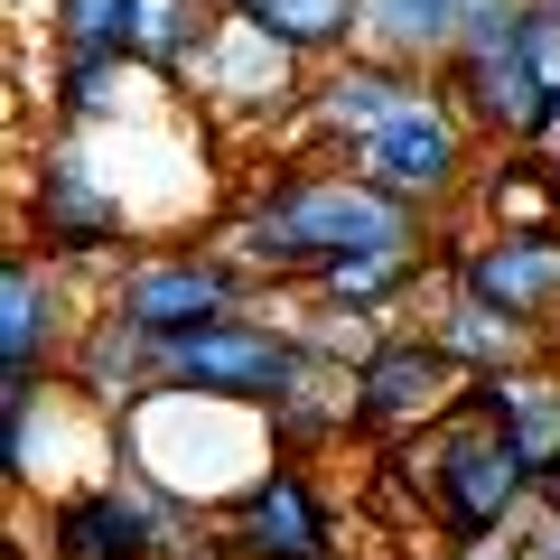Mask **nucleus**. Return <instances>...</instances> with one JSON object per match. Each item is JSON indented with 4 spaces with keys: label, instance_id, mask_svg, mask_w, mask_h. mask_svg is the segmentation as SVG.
I'll return each instance as SVG.
<instances>
[{
    "label": "nucleus",
    "instance_id": "obj_1",
    "mask_svg": "<svg viewBox=\"0 0 560 560\" xmlns=\"http://www.w3.org/2000/svg\"><path fill=\"white\" fill-rule=\"evenodd\" d=\"M420 234H430V215L401 206V197H383L355 160L346 168L300 160V168H280V178H261L253 197L224 215L215 253H234L253 280H318L327 261L393 253V243H420Z\"/></svg>",
    "mask_w": 560,
    "mask_h": 560
},
{
    "label": "nucleus",
    "instance_id": "obj_2",
    "mask_svg": "<svg viewBox=\"0 0 560 560\" xmlns=\"http://www.w3.org/2000/svg\"><path fill=\"white\" fill-rule=\"evenodd\" d=\"M541 495V467L523 458V440L504 430V420L486 411H448L440 430H430V467H420V504L440 514L448 541H486L504 514H523V504Z\"/></svg>",
    "mask_w": 560,
    "mask_h": 560
},
{
    "label": "nucleus",
    "instance_id": "obj_3",
    "mask_svg": "<svg viewBox=\"0 0 560 560\" xmlns=\"http://www.w3.org/2000/svg\"><path fill=\"white\" fill-rule=\"evenodd\" d=\"M20 243H38V253L66 261V271H84V261H121L140 243L131 206H121V187L103 178V160L84 150V131H57L38 150L28 197H20Z\"/></svg>",
    "mask_w": 560,
    "mask_h": 560
},
{
    "label": "nucleus",
    "instance_id": "obj_4",
    "mask_svg": "<svg viewBox=\"0 0 560 560\" xmlns=\"http://www.w3.org/2000/svg\"><path fill=\"white\" fill-rule=\"evenodd\" d=\"M243 300H253V271H243L234 253H140L113 271V290H103V308H113L121 327H140V337H187V327H215V318H243Z\"/></svg>",
    "mask_w": 560,
    "mask_h": 560
},
{
    "label": "nucleus",
    "instance_id": "obj_5",
    "mask_svg": "<svg viewBox=\"0 0 560 560\" xmlns=\"http://www.w3.org/2000/svg\"><path fill=\"white\" fill-rule=\"evenodd\" d=\"M346 160L364 168V178L383 187V197H401V206H448L467 187V160H477V121L458 113L448 94H420L411 113H393L383 131H364Z\"/></svg>",
    "mask_w": 560,
    "mask_h": 560
},
{
    "label": "nucleus",
    "instance_id": "obj_6",
    "mask_svg": "<svg viewBox=\"0 0 560 560\" xmlns=\"http://www.w3.org/2000/svg\"><path fill=\"white\" fill-rule=\"evenodd\" d=\"M215 533H224L234 560H337L327 495H318V477H308L290 448H280L271 467H253V477L215 504Z\"/></svg>",
    "mask_w": 560,
    "mask_h": 560
},
{
    "label": "nucleus",
    "instance_id": "obj_7",
    "mask_svg": "<svg viewBox=\"0 0 560 560\" xmlns=\"http://www.w3.org/2000/svg\"><path fill=\"white\" fill-rule=\"evenodd\" d=\"M300 374H308V337H280L261 318H215V327H187V337H160V383H187V393L280 401Z\"/></svg>",
    "mask_w": 560,
    "mask_h": 560
},
{
    "label": "nucleus",
    "instance_id": "obj_8",
    "mask_svg": "<svg viewBox=\"0 0 560 560\" xmlns=\"http://www.w3.org/2000/svg\"><path fill=\"white\" fill-rule=\"evenodd\" d=\"M467 401V364L440 337H374L355 355V411L383 440H411V430H440Z\"/></svg>",
    "mask_w": 560,
    "mask_h": 560
},
{
    "label": "nucleus",
    "instance_id": "obj_9",
    "mask_svg": "<svg viewBox=\"0 0 560 560\" xmlns=\"http://www.w3.org/2000/svg\"><path fill=\"white\" fill-rule=\"evenodd\" d=\"M168 495L150 477H94L47 504L57 560H168Z\"/></svg>",
    "mask_w": 560,
    "mask_h": 560
},
{
    "label": "nucleus",
    "instance_id": "obj_10",
    "mask_svg": "<svg viewBox=\"0 0 560 560\" xmlns=\"http://www.w3.org/2000/svg\"><path fill=\"white\" fill-rule=\"evenodd\" d=\"M75 271L47 261L38 243L10 253V280H0V383H38V374H66L75 355Z\"/></svg>",
    "mask_w": 560,
    "mask_h": 560
},
{
    "label": "nucleus",
    "instance_id": "obj_11",
    "mask_svg": "<svg viewBox=\"0 0 560 560\" xmlns=\"http://www.w3.org/2000/svg\"><path fill=\"white\" fill-rule=\"evenodd\" d=\"M420 94H440V75H430V66H401V57H374V47H346V57H327L318 75H308L300 131H318L327 150L346 160L364 131H383L393 113H411Z\"/></svg>",
    "mask_w": 560,
    "mask_h": 560
},
{
    "label": "nucleus",
    "instance_id": "obj_12",
    "mask_svg": "<svg viewBox=\"0 0 560 560\" xmlns=\"http://www.w3.org/2000/svg\"><path fill=\"white\" fill-rule=\"evenodd\" d=\"M448 280H458L467 300L504 308L514 327L541 337L551 308H560V234L551 224H495V234H477V243L448 253Z\"/></svg>",
    "mask_w": 560,
    "mask_h": 560
},
{
    "label": "nucleus",
    "instance_id": "obj_13",
    "mask_svg": "<svg viewBox=\"0 0 560 560\" xmlns=\"http://www.w3.org/2000/svg\"><path fill=\"white\" fill-rule=\"evenodd\" d=\"M215 103H243V113H308V57H290L280 38H261L243 10H224L206 57L187 66Z\"/></svg>",
    "mask_w": 560,
    "mask_h": 560
},
{
    "label": "nucleus",
    "instance_id": "obj_14",
    "mask_svg": "<svg viewBox=\"0 0 560 560\" xmlns=\"http://www.w3.org/2000/svg\"><path fill=\"white\" fill-rule=\"evenodd\" d=\"M467 411L504 420L523 440V458L541 467V486L560 477V383L533 374V364H495V374H467Z\"/></svg>",
    "mask_w": 560,
    "mask_h": 560
},
{
    "label": "nucleus",
    "instance_id": "obj_15",
    "mask_svg": "<svg viewBox=\"0 0 560 560\" xmlns=\"http://www.w3.org/2000/svg\"><path fill=\"white\" fill-rule=\"evenodd\" d=\"M477 10L486 0H364V47L440 75V66L458 57V28L477 20Z\"/></svg>",
    "mask_w": 560,
    "mask_h": 560
},
{
    "label": "nucleus",
    "instance_id": "obj_16",
    "mask_svg": "<svg viewBox=\"0 0 560 560\" xmlns=\"http://www.w3.org/2000/svg\"><path fill=\"white\" fill-rule=\"evenodd\" d=\"M234 10L261 28V38H280L290 57H308V66L364 47V0H234Z\"/></svg>",
    "mask_w": 560,
    "mask_h": 560
},
{
    "label": "nucleus",
    "instance_id": "obj_17",
    "mask_svg": "<svg viewBox=\"0 0 560 560\" xmlns=\"http://www.w3.org/2000/svg\"><path fill=\"white\" fill-rule=\"evenodd\" d=\"M224 0H131V57L160 66V75H187L215 38Z\"/></svg>",
    "mask_w": 560,
    "mask_h": 560
},
{
    "label": "nucleus",
    "instance_id": "obj_18",
    "mask_svg": "<svg viewBox=\"0 0 560 560\" xmlns=\"http://www.w3.org/2000/svg\"><path fill=\"white\" fill-rule=\"evenodd\" d=\"M430 271V243H393V253H355V261H327L318 280H308V290H318L327 308H383V300H401V290H411V280Z\"/></svg>",
    "mask_w": 560,
    "mask_h": 560
},
{
    "label": "nucleus",
    "instance_id": "obj_19",
    "mask_svg": "<svg viewBox=\"0 0 560 560\" xmlns=\"http://www.w3.org/2000/svg\"><path fill=\"white\" fill-rule=\"evenodd\" d=\"M57 57H131V0H47Z\"/></svg>",
    "mask_w": 560,
    "mask_h": 560
},
{
    "label": "nucleus",
    "instance_id": "obj_20",
    "mask_svg": "<svg viewBox=\"0 0 560 560\" xmlns=\"http://www.w3.org/2000/svg\"><path fill=\"white\" fill-rule=\"evenodd\" d=\"M551 187H560V160H551Z\"/></svg>",
    "mask_w": 560,
    "mask_h": 560
},
{
    "label": "nucleus",
    "instance_id": "obj_21",
    "mask_svg": "<svg viewBox=\"0 0 560 560\" xmlns=\"http://www.w3.org/2000/svg\"><path fill=\"white\" fill-rule=\"evenodd\" d=\"M224 10H234V0H224Z\"/></svg>",
    "mask_w": 560,
    "mask_h": 560
}]
</instances>
